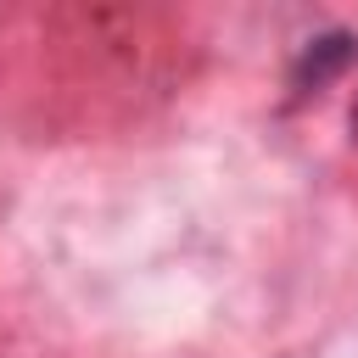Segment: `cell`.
Masks as SVG:
<instances>
[{
  "label": "cell",
  "mask_w": 358,
  "mask_h": 358,
  "mask_svg": "<svg viewBox=\"0 0 358 358\" xmlns=\"http://www.w3.org/2000/svg\"><path fill=\"white\" fill-rule=\"evenodd\" d=\"M347 56H352V39H341V34H336V39H319V45L302 56V78H313V84H319V78H330Z\"/></svg>",
  "instance_id": "cell-1"
},
{
  "label": "cell",
  "mask_w": 358,
  "mask_h": 358,
  "mask_svg": "<svg viewBox=\"0 0 358 358\" xmlns=\"http://www.w3.org/2000/svg\"><path fill=\"white\" fill-rule=\"evenodd\" d=\"M352 134H358V101H352Z\"/></svg>",
  "instance_id": "cell-2"
}]
</instances>
